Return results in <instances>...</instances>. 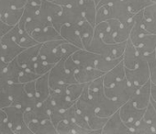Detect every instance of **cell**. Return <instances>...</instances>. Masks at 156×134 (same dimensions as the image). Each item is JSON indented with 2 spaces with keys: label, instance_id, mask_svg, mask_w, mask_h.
I'll return each mask as SVG.
<instances>
[{
  "label": "cell",
  "instance_id": "cell-1",
  "mask_svg": "<svg viewBox=\"0 0 156 134\" xmlns=\"http://www.w3.org/2000/svg\"><path fill=\"white\" fill-rule=\"evenodd\" d=\"M87 86L89 97L93 101L96 107L97 114L99 117L108 118L114 113L119 110V108L123 105L121 102L114 100L105 94L103 76L87 84Z\"/></svg>",
  "mask_w": 156,
  "mask_h": 134
},
{
  "label": "cell",
  "instance_id": "cell-2",
  "mask_svg": "<svg viewBox=\"0 0 156 134\" xmlns=\"http://www.w3.org/2000/svg\"><path fill=\"white\" fill-rule=\"evenodd\" d=\"M79 48L67 41L56 40L41 43L39 57L50 64H56L58 62L72 55Z\"/></svg>",
  "mask_w": 156,
  "mask_h": 134
},
{
  "label": "cell",
  "instance_id": "cell-3",
  "mask_svg": "<svg viewBox=\"0 0 156 134\" xmlns=\"http://www.w3.org/2000/svg\"><path fill=\"white\" fill-rule=\"evenodd\" d=\"M76 106L79 111L87 119L90 128L93 130H99L102 132V129L108 121V118H101L97 114L96 107L89 97L88 86L86 85L85 89L81 97L76 101Z\"/></svg>",
  "mask_w": 156,
  "mask_h": 134
},
{
  "label": "cell",
  "instance_id": "cell-4",
  "mask_svg": "<svg viewBox=\"0 0 156 134\" xmlns=\"http://www.w3.org/2000/svg\"><path fill=\"white\" fill-rule=\"evenodd\" d=\"M133 16L123 0L113 5L97 7V23L108 19H119L124 23L131 20Z\"/></svg>",
  "mask_w": 156,
  "mask_h": 134
},
{
  "label": "cell",
  "instance_id": "cell-5",
  "mask_svg": "<svg viewBox=\"0 0 156 134\" xmlns=\"http://www.w3.org/2000/svg\"><path fill=\"white\" fill-rule=\"evenodd\" d=\"M126 44L127 41L115 44H107L106 42L103 41L101 37L95 31L93 40L89 47L87 48V51L108 58H119L123 57Z\"/></svg>",
  "mask_w": 156,
  "mask_h": 134
},
{
  "label": "cell",
  "instance_id": "cell-6",
  "mask_svg": "<svg viewBox=\"0 0 156 134\" xmlns=\"http://www.w3.org/2000/svg\"><path fill=\"white\" fill-rule=\"evenodd\" d=\"M84 20H86V19L80 9L79 2H78L77 4H75L73 6L62 7L61 13L58 14L51 20V24L60 32V30L63 25L76 26Z\"/></svg>",
  "mask_w": 156,
  "mask_h": 134
},
{
  "label": "cell",
  "instance_id": "cell-7",
  "mask_svg": "<svg viewBox=\"0 0 156 134\" xmlns=\"http://www.w3.org/2000/svg\"><path fill=\"white\" fill-rule=\"evenodd\" d=\"M64 59L58 62L49 72V83L51 90L59 89L64 86L77 83L74 74L69 72L64 66Z\"/></svg>",
  "mask_w": 156,
  "mask_h": 134
},
{
  "label": "cell",
  "instance_id": "cell-8",
  "mask_svg": "<svg viewBox=\"0 0 156 134\" xmlns=\"http://www.w3.org/2000/svg\"><path fill=\"white\" fill-rule=\"evenodd\" d=\"M7 113V121L12 129L14 134H33L24 120L25 109L18 106L11 105L4 108Z\"/></svg>",
  "mask_w": 156,
  "mask_h": 134
},
{
  "label": "cell",
  "instance_id": "cell-9",
  "mask_svg": "<svg viewBox=\"0 0 156 134\" xmlns=\"http://www.w3.org/2000/svg\"><path fill=\"white\" fill-rule=\"evenodd\" d=\"M138 87L132 86L128 80L127 78L114 84L111 86L108 87H105V94L117 101L121 102L122 104H125L127 101H129L131 97L133 96V94L135 93L136 89Z\"/></svg>",
  "mask_w": 156,
  "mask_h": 134
},
{
  "label": "cell",
  "instance_id": "cell-10",
  "mask_svg": "<svg viewBox=\"0 0 156 134\" xmlns=\"http://www.w3.org/2000/svg\"><path fill=\"white\" fill-rule=\"evenodd\" d=\"M127 80L134 86L139 87L150 80V68L147 61L140 56V62L133 69L125 68Z\"/></svg>",
  "mask_w": 156,
  "mask_h": 134
},
{
  "label": "cell",
  "instance_id": "cell-11",
  "mask_svg": "<svg viewBox=\"0 0 156 134\" xmlns=\"http://www.w3.org/2000/svg\"><path fill=\"white\" fill-rule=\"evenodd\" d=\"M146 108H137L132 101L129 99L125 104L121 106L119 108V115L124 121V123L128 126V128L131 130L133 134V129L135 125L143 118Z\"/></svg>",
  "mask_w": 156,
  "mask_h": 134
},
{
  "label": "cell",
  "instance_id": "cell-12",
  "mask_svg": "<svg viewBox=\"0 0 156 134\" xmlns=\"http://www.w3.org/2000/svg\"><path fill=\"white\" fill-rule=\"evenodd\" d=\"M102 134H132V132L124 123L118 110L108 118L102 129Z\"/></svg>",
  "mask_w": 156,
  "mask_h": 134
},
{
  "label": "cell",
  "instance_id": "cell-13",
  "mask_svg": "<svg viewBox=\"0 0 156 134\" xmlns=\"http://www.w3.org/2000/svg\"><path fill=\"white\" fill-rule=\"evenodd\" d=\"M151 82L149 80L146 84L139 86L130 100L139 108H147L151 103Z\"/></svg>",
  "mask_w": 156,
  "mask_h": 134
},
{
  "label": "cell",
  "instance_id": "cell-14",
  "mask_svg": "<svg viewBox=\"0 0 156 134\" xmlns=\"http://www.w3.org/2000/svg\"><path fill=\"white\" fill-rule=\"evenodd\" d=\"M99 57V54L87 51L86 49H78L75 52L72 54V58L75 62V63L80 68L85 67H95L96 62Z\"/></svg>",
  "mask_w": 156,
  "mask_h": 134
},
{
  "label": "cell",
  "instance_id": "cell-15",
  "mask_svg": "<svg viewBox=\"0 0 156 134\" xmlns=\"http://www.w3.org/2000/svg\"><path fill=\"white\" fill-rule=\"evenodd\" d=\"M58 134H102L99 130H90L67 119L61 120L56 126Z\"/></svg>",
  "mask_w": 156,
  "mask_h": 134
},
{
  "label": "cell",
  "instance_id": "cell-16",
  "mask_svg": "<svg viewBox=\"0 0 156 134\" xmlns=\"http://www.w3.org/2000/svg\"><path fill=\"white\" fill-rule=\"evenodd\" d=\"M105 74L106 73L95 68V67H85V68L78 69L74 73V76L77 83L87 85L94 80L104 76Z\"/></svg>",
  "mask_w": 156,
  "mask_h": 134
},
{
  "label": "cell",
  "instance_id": "cell-17",
  "mask_svg": "<svg viewBox=\"0 0 156 134\" xmlns=\"http://www.w3.org/2000/svg\"><path fill=\"white\" fill-rule=\"evenodd\" d=\"M41 47V43H39L37 45L23 50L19 54V56L17 57V62L23 69L31 65L38 59Z\"/></svg>",
  "mask_w": 156,
  "mask_h": 134
},
{
  "label": "cell",
  "instance_id": "cell-18",
  "mask_svg": "<svg viewBox=\"0 0 156 134\" xmlns=\"http://www.w3.org/2000/svg\"><path fill=\"white\" fill-rule=\"evenodd\" d=\"M126 78V72H125V65L123 61H121L118 65H116L114 68L110 71L107 72L103 76L104 86L108 87L113 86L114 84L123 80Z\"/></svg>",
  "mask_w": 156,
  "mask_h": 134
},
{
  "label": "cell",
  "instance_id": "cell-19",
  "mask_svg": "<svg viewBox=\"0 0 156 134\" xmlns=\"http://www.w3.org/2000/svg\"><path fill=\"white\" fill-rule=\"evenodd\" d=\"M60 34L63 40L73 44L79 49H84L82 38L79 34L76 26L74 25H63L60 30Z\"/></svg>",
  "mask_w": 156,
  "mask_h": 134
},
{
  "label": "cell",
  "instance_id": "cell-20",
  "mask_svg": "<svg viewBox=\"0 0 156 134\" xmlns=\"http://www.w3.org/2000/svg\"><path fill=\"white\" fill-rule=\"evenodd\" d=\"M30 35L38 43H44L47 41L62 39L60 32L52 25H50L42 30H37V31H33Z\"/></svg>",
  "mask_w": 156,
  "mask_h": 134
},
{
  "label": "cell",
  "instance_id": "cell-21",
  "mask_svg": "<svg viewBox=\"0 0 156 134\" xmlns=\"http://www.w3.org/2000/svg\"><path fill=\"white\" fill-rule=\"evenodd\" d=\"M62 116H63V119L70 120V121H72L73 123H76L77 125H79V126H81V127H83L85 129L93 130L90 128L89 123H88L87 119L86 118V117L79 111V109L77 108L76 103L73 104L69 108H67L66 110H64Z\"/></svg>",
  "mask_w": 156,
  "mask_h": 134
},
{
  "label": "cell",
  "instance_id": "cell-22",
  "mask_svg": "<svg viewBox=\"0 0 156 134\" xmlns=\"http://www.w3.org/2000/svg\"><path fill=\"white\" fill-rule=\"evenodd\" d=\"M140 55L136 46L129 40H128L125 51L123 54V63L125 65V68L133 69L140 62Z\"/></svg>",
  "mask_w": 156,
  "mask_h": 134
},
{
  "label": "cell",
  "instance_id": "cell-23",
  "mask_svg": "<svg viewBox=\"0 0 156 134\" xmlns=\"http://www.w3.org/2000/svg\"><path fill=\"white\" fill-rule=\"evenodd\" d=\"M22 71H23V68L18 63L17 59H15L11 61L10 62H9L0 81L9 83V84L19 83V79Z\"/></svg>",
  "mask_w": 156,
  "mask_h": 134
},
{
  "label": "cell",
  "instance_id": "cell-24",
  "mask_svg": "<svg viewBox=\"0 0 156 134\" xmlns=\"http://www.w3.org/2000/svg\"><path fill=\"white\" fill-rule=\"evenodd\" d=\"M135 46L141 56H146L156 51V34H146L137 42Z\"/></svg>",
  "mask_w": 156,
  "mask_h": 134
},
{
  "label": "cell",
  "instance_id": "cell-25",
  "mask_svg": "<svg viewBox=\"0 0 156 134\" xmlns=\"http://www.w3.org/2000/svg\"><path fill=\"white\" fill-rule=\"evenodd\" d=\"M143 26L151 34H156V3H152L143 9Z\"/></svg>",
  "mask_w": 156,
  "mask_h": 134
},
{
  "label": "cell",
  "instance_id": "cell-26",
  "mask_svg": "<svg viewBox=\"0 0 156 134\" xmlns=\"http://www.w3.org/2000/svg\"><path fill=\"white\" fill-rule=\"evenodd\" d=\"M36 86V97L40 102L46 100L51 94V87L49 83V73L41 76L38 79L35 80Z\"/></svg>",
  "mask_w": 156,
  "mask_h": 134
},
{
  "label": "cell",
  "instance_id": "cell-27",
  "mask_svg": "<svg viewBox=\"0 0 156 134\" xmlns=\"http://www.w3.org/2000/svg\"><path fill=\"white\" fill-rule=\"evenodd\" d=\"M33 134H58L56 127L51 118L42 121H33L28 124Z\"/></svg>",
  "mask_w": 156,
  "mask_h": 134
},
{
  "label": "cell",
  "instance_id": "cell-28",
  "mask_svg": "<svg viewBox=\"0 0 156 134\" xmlns=\"http://www.w3.org/2000/svg\"><path fill=\"white\" fill-rule=\"evenodd\" d=\"M80 9L88 22L96 27L97 24V4L94 0H80Z\"/></svg>",
  "mask_w": 156,
  "mask_h": 134
},
{
  "label": "cell",
  "instance_id": "cell-29",
  "mask_svg": "<svg viewBox=\"0 0 156 134\" xmlns=\"http://www.w3.org/2000/svg\"><path fill=\"white\" fill-rule=\"evenodd\" d=\"M76 28H77L78 31H79V34L82 38L84 49L87 50V48L89 47V45L93 40L94 34H95V26H93L87 20H84L78 25H76Z\"/></svg>",
  "mask_w": 156,
  "mask_h": 134
},
{
  "label": "cell",
  "instance_id": "cell-30",
  "mask_svg": "<svg viewBox=\"0 0 156 134\" xmlns=\"http://www.w3.org/2000/svg\"><path fill=\"white\" fill-rule=\"evenodd\" d=\"M62 9V6H60L51 1H48V0H42L39 14L51 21L58 14L61 13Z\"/></svg>",
  "mask_w": 156,
  "mask_h": 134
},
{
  "label": "cell",
  "instance_id": "cell-31",
  "mask_svg": "<svg viewBox=\"0 0 156 134\" xmlns=\"http://www.w3.org/2000/svg\"><path fill=\"white\" fill-rule=\"evenodd\" d=\"M50 25H52L51 24V21L43 18L42 16H41L39 13L33 17L31 19H30L27 23H26V26H25V30L30 33L31 34L33 31H37V30H42Z\"/></svg>",
  "mask_w": 156,
  "mask_h": 134
},
{
  "label": "cell",
  "instance_id": "cell-32",
  "mask_svg": "<svg viewBox=\"0 0 156 134\" xmlns=\"http://www.w3.org/2000/svg\"><path fill=\"white\" fill-rule=\"evenodd\" d=\"M121 61H123V57L108 58V57H105L99 54V57L96 62V68L104 73H107L110 71L112 68H114L116 65H118Z\"/></svg>",
  "mask_w": 156,
  "mask_h": 134
},
{
  "label": "cell",
  "instance_id": "cell-33",
  "mask_svg": "<svg viewBox=\"0 0 156 134\" xmlns=\"http://www.w3.org/2000/svg\"><path fill=\"white\" fill-rule=\"evenodd\" d=\"M86 85L80 83H74L71 85H67L64 88V92L66 95V98L69 102L75 104L85 89Z\"/></svg>",
  "mask_w": 156,
  "mask_h": 134
},
{
  "label": "cell",
  "instance_id": "cell-34",
  "mask_svg": "<svg viewBox=\"0 0 156 134\" xmlns=\"http://www.w3.org/2000/svg\"><path fill=\"white\" fill-rule=\"evenodd\" d=\"M24 12V8L23 9H10L9 11H7L4 16L1 18L7 24L10 26H16L20 23L22 15Z\"/></svg>",
  "mask_w": 156,
  "mask_h": 134
},
{
  "label": "cell",
  "instance_id": "cell-35",
  "mask_svg": "<svg viewBox=\"0 0 156 134\" xmlns=\"http://www.w3.org/2000/svg\"><path fill=\"white\" fill-rule=\"evenodd\" d=\"M9 83L0 81V109H4L12 105L11 97L9 94Z\"/></svg>",
  "mask_w": 156,
  "mask_h": 134
},
{
  "label": "cell",
  "instance_id": "cell-36",
  "mask_svg": "<svg viewBox=\"0 0 156 134\" xmlns=\"http://www.w3.org/2000/svg\"><path fill=\"white\" fill-rule=\"evenodd\" d=\"M132 26H133V18H132L131 20H129L128 22L121 23V26H120L119 31L115 35V41H116V42H118V43L126 42L129 40V38Z\"/></svg>",
  "mask_w": 156,
  "mask_h": 134
},
{
  "label": "cell",
  "instance_id": "cell-37",
  "mask_svg": "<svg viewBox=\"0 0 156 134\" xmlns=\"http://www.w3.org/2000/svg\"><path fill=\"white\" fill-rule=\"evenodd\" d=\"M123 1L133 15L137 14L138 12L143 10L145 8L152 4L151 0H123Z\"/></svg>",
  "mask_w": 156,
  "mask_h": 134
},
{
  "label": "cell",
  "instance_id": "cell-38",
  "mask_svg": "<svg viewBox=\"0 0 156 134\" xmlns=\"http://www.w3.org/2000/svg\"><path fill=\"white\" fill-rule=\"evenodd\" d=\"M133 133L135 134H155L151 126L142 118L134 127Z\"/></svg>",
  "mask_w": 156,
  "mask_h": 134
},
{
  "label": "cell",
  "instance_id": "cell-39",
  "mask_svg": "<svg viewBox=\"0 0 156 134\" xmlns=\"http://www.w3.org/2000/svg\"><path fill=\"white\" fill-rule=\"evenodd\" d=\"M143 118L151 126L154 132L156 133V110L151 103L145 110Z\"/></svg>",
  "mask_w": 156,
  "mask_h": 134
},
{
  "label": "cell",
  "instance_id": "cell-40",
  "mask_svg": "<svg viewBox=\"0 0 156 134\" xmlns=\"http://www.w3.org/2000/svg\"><path fill=\"white\" fill-rule=\"evenodd\" d=\"M19 44L22 48L27 49V48L32 47L34 45H37L39 43L32 38V36L27 30H24V31H21V35H20V38L19 41Z\"/></svg>",
  "mask_w": 156,
  "mask_h": 134
},
{
  "label": "cell",
  "instance_id": "cell-41",
  "mask_svg": "<svg viewBox=\"0 0 156 134\" xmlns=\"http://www.w3.org/2000/svg\"><path fill=\"white\" fill-rule=\"evenodd\" d=\"M39 77H40V76L37 75L36 73H34V72H32V71H30L29 69H23L22 73L20 74L19 83L26 84V83L30 82V81H35Z\"/></svg>",
  "mask_w": 156,
  "mask_h": 134
},
{
  "label": "cell",
  "instance_id": "cell-42",
  "mask_svg": "<svg viewBox=\"0 0 156 134\" xmlns=\"http://www.w3.org/2000/svg\"><path fill=\"white\" fill-rule=\"evenodd\" d=\"M24 85V88H25V91L26 93L28 94L29 97H36V86H35V81H30V82H28L26 84H23Z\"/></svg>",
  "mask_w": 156,
  "mask_h": 134
},
{
  "label": "cell",
  "instance_id": "cell-43",
  "mask_svg": "<svg viewBox=\"0 0 156 134\" xmlns=\"http://www.w3.org/2000/svg\"><path fill=\"white\" fill-rule=\"evenodd\" d=\"M12 28L13 26L7 24L1 18H0V39H1L6 33H8Z\"/></svg>",
  "mask_w": 156,
  "mask_h": 134
},
{
  "label": "cell",
  "instance_id": "cell-44",
  "mask_svg": "<svg viewBox=\"0 0 156 134\" xmlns=\"http://www.w3.org/2000/svg\"><path fill=\"white\" fill-rule=\"evenodd\" d=\"M0 134H14L8 121L0 123Z\"/></svg>",
  "mask_w": 156,
  "mask_h": 134
},
{
  "label": "cell",
  "instance_id": "cell-45",
  "mask_svg": "<svg viewBox=\"0 0 156 134\" xmlns=\"http://www.w3.org/2000/svg\"><path fill=\"white\" fill-rule=\"evenodd\" d=\"M54 3L65 7V6H73L79 2V0H54Z\"/></svg>",
  "mask_w": 156,
  "mask_h": 134
},
{
  "label": "cell",
  "instance_id": "cell-46",
  "mask_svg": "<svg viewBox=\"0 0 156 134\" xmlns=\"http://www.w3.org/2000/svg\"><path fill=\"white\" fill-rule=\"evenodd\" d=\"M122 1V0H101V1L98 3V5L97 7H101V6H109V5H113L117 2Z\"/></svg>",
  "mask_w": 156,
  "mask_h": 134
},
{
  "label": "cell",
  "instance_id": "cell-47",
  "mask_svg": "<svg viewBox=\"0 0 156 134\" xmlns=\"http://www.w3.org/2000/svg\"><path fill=\"white\" fill-rule=\"evenodd\" d=\"M8 64H9V62H6L5 61H3V59H0V79H1Z\"/></svg>",
  "mask_w": 156,
  "mask_h": 134
},
{
  "label": "cell",
  "instance_id": "cell-48",
  "mask_svg": "<svg viewBox=\"0 0 156 134\" xmlns=\"http://www.w3.org/2000/svg\"><path fill=\"white\" fill-rule=\"evenodd\" d=\"M7 121V113L4 109H0V123Z\"/></svg>",
  "mask_w": 156,
  "mask_h": 134
},
{
  "label": "cell",
  "instance_id": "cell-49",
  "mask_svg": "<svg viewBox=\"0 0 156 134\" xmlns=\"http://www.w3.org/2000/svg\"><path fill=\"white\" fill-rule=\"evenodd\" d=\"M42 0H27V3L34 5V6H41Z\"/></svg>",
  "mask_w": 156,
  "mask_h": 134
},
{
  "label": "cell",
  "instance_id": "cell-50",
  "mask_svg": "<svg viewBox=\"0 0 156 134\" xmlns=\"http://www.w3.org/2000/svg\"><path fill=\"white\" fill-rule=\"evenodd\" d=\"M2 51H3V45L1 42V39H0V59H2Z\"/></svg>",
  "mask_w": 156,
  "mask_h": 134
},
{
  "label": "cell",
  "instance_id": "cell-51",
  "mask_svg": "<svg viewBox=\"0 0 156 134\" xmlns=\"http://www.w3.org/2000/svg\"><path fill=\"white\" fill-rule=\"evenodd\" d=\"M151 104L153 106V108H155V110H156V101H154L151 97Z\"/></svg>",
  "mask_w": 156,
  "mask_h": 134
},
{
  "label": "cell",
  "instance_id": "cell-52",
  "mask_svg": "<svg viewBox=\"0 0 156 134\" xmlns=\"http://www.w3.org/2000/svg\"><path fill=\"white\" fill-rule=\"evenodd\" d=\"M94 1L96 2V4H97V6H98V3L101 1V0H94Z\"/></svg>",
  "mask_w": 156,
  "mask_h": 134
},
{
  "label": "cell",
  "instance_id": "cell-53",
  "mask_svg": "<svg viewBox=\"0 0 156 134\" xmlns=\"http://www.w3.org/2000/svg\"><path fill=\"white\" fill-rule=\"evenodd\" d=\"M151 1L152 3H156V0H151Z\"/></svg>",
  "mask_w": 156,
  "mask_h": 134
},
{
  "label": "cell",
  "instance_id": "cell-54",
  "mask_svg": "<svg viewBox=\"0 0 156 134\" xmlns=\"http://www.w3.org/2000/svg\"><path fill=\"white\" fill-rule=\"evenodd\" d=\"M48 1H51V2H53V1H54V0H48Z\"/></svg>",
  "mask_w": 156,
  "mask_h": 134
}]
</instances>
